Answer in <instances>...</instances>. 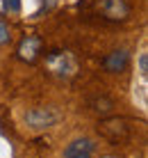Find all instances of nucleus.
<instances>
[{"label": "nucleus", "mask_w": 148, "mask_h": 158, "mask_svg": "<svg viewBox=\"0 0 148 158\" xmlns=\"http://www.w3.org/2000/svg\"><path fill=\"white\" fill-rule=\"evenodd\" d=\"M41 53H43V39L41 37H34V35L25 37L18 44V48H16V57L23 60V62H37Z\"/></svg>", "instance_id": "obj_5"}, {"label": "nucleus", "mask_w": 148, "mask_h": 158, "mask_svg": "<svg viewBox=\"0 0 148 158\" xmlns=\"http://www.w3.org/2000/svg\"><path fill=\"white\" fill-rule=\"evenodd\" d=\"M59 119V112L53 110V108H30L25 115V122L30 128L34 131H43V128H50L57 124Z\"/></svg>", "instance_id": "obj_3"}, {"label": "nucleus", "mask_w": 148, "mask_h": 158, "mask_svg": "<svg viewBox=\"0 0 148 158\" xmlns=\"http://www.w3.org/2000/svg\"><path fill=\"white\" fill-rule=\"evenodd\" d=\"M128 62H130V55L128 51H123V48H119V51H112L109 55L103 60V69L109 73H121L128 69Z\"/></svg>", "instance_id": "obj_7"}, {"label": "nucleus", "mask_w": 148, "mask_h": 158, "mask_svg": "<svg viewBox=\"0 0 148 158\" xmlns=\"http://www.w3.org/2000/svg\"><path fill=\"white\" fill-rule=\"evenodd\" d=\"M2 7L9 14H18L21 12V0H2Z\"/></svg>", "instance_id": "obj_9"}, {"label": "nucleus", "mask_w": 148, "mask_h": 158, "mask_svg": "<svg viewBox=\"0 0 148 158\" xmlns=\"http://www.w3.org/2000/svg\"><path fill=\"white\" fill-rule=\"evenodd\" d=\"M94 110H98V112H107V110H112V106H114V103L112 101H109V99H96L94 101Z\"/></svg>", "instance_id": "obj_10"}, {"label": "nucleus", "mask_w": 148, "mask_h": 158, "mask_svg": "<svg viewBox=\"0 0 148 158\" xmlns=\"http://www.w3.org/2000/svg\"><path fill=\"white\" fill-rule=\"evenodd\" d=\"M46 67L55 78H62V80H68L73 78L75 71H78V62H75L73 53L68 51H53L46 55Z\"/></svg>", "instance_id": "obj_1"}, {"label": "nucleus", "mask_w": 148, "mask_h": 158, "mask_svg": "<svg viewBox=\"0 0 148 158\" xmlns=\"http://www.w3.org/2000/svg\"><path fill=\"white\" fill-rule=\"evenodd\" d=\"M94 149H96V144L89 138H78L71 144H66L64 158H94Z\"/></svg>", "instance_id": "obj_6"}, {"label": "nucleus", "mask_w": 148, "mask_h": 158, "mask_svg": "<svg viewBox=\"0 0 148 158\" xmlns=\"http://www.w3.org/2000/svg\"><path fill=\"white\" fill-rule=\"evenodd\" d=\"M139 71H141L144 78L148 76V55H146V53H141V55H139Z\"/></svg>", "instance_id": "obj_11"}, {"label": "nucleus", "mask_w": 148, "mask_h": 158, "mask_svg": "<svg viewBox=\"0 0 148 158\" xmlns=\"http://www.w3.org/2000/svg\"><path fill=\"white\" fill-rule=\"evenodd\" d=\"M12 41V30H9V23L5 21V16H0V46Z\"/></svg>", "instance_id": "obj_8"}, {"label": "nucleus", "mask_w": 148, "mask_h": 158, "mask_svg": "<svg viewBox=\"0 0 148 158\" xmlns=\"http://www.w3.org/2000/svg\"><path fill=\"white\" fill-rule=\"evenodd\" d=\"M98 131L114 144H123L125 140L130 138V131H128L123 119H107V122H103L100 126H98Z\"/></svg>", "instance_id": "obj_4"}, {"label": "nucleus", "mask_w": 148, "mask_h": 158, "mask_svg": "<svg viewBox=\"0 0 148 158\" xmlns=\"http://www.w3.org/2000/svg\"><path fill=\"white\" fill-rule=\"evenodd\" d=\"M98 9H100L103 19L112 21V23L128 21L130 14H132V7H130L128 0H100V2H98Z\"/></svg>", "instance_id": "obj_2"}]
</instances>
